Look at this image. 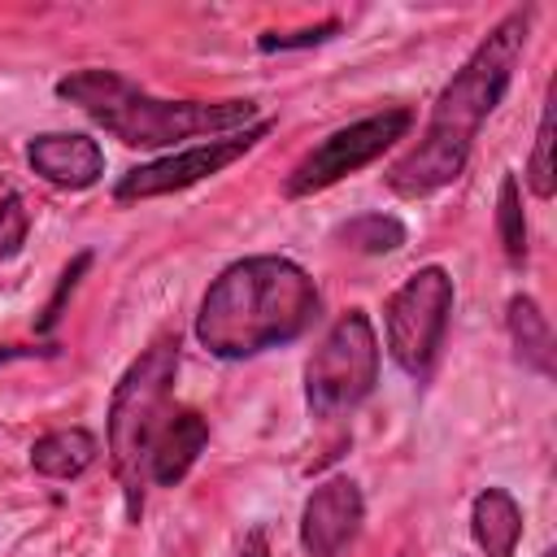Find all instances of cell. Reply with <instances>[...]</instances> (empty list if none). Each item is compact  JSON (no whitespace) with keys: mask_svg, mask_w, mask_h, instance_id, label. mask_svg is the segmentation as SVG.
<instances>
[{"mask_svg":"<svg viewBox=\"0 0 557 557\" xmlns=\"http://www.w3.org/2000/svg\"><path fill=\"white\" fill-rule=\"evenodd\" d=\"M527 187L535 200H553L557 191V170H553V100H544L540 109V126H535V144L527 157Z\"/></svg>","mask_w":557,"mask_h":557,"instance_id":"ac0fdd59","label":"cell"},{"mask_svg":"<svg viewBox=\"0 0 557 557\" xmlns=\"http://www.w3.org/2000/svg\"><path fill=\"white\" fill-rule=\"evenodd\" d=\"M413 131V109L405 104H392V109H379V113H366L339 131H331L326 139H318L283 178V196L287 200H305V196H318L326 187H335L339 178L374 165L387 148H396L400 139H409Z\"/></svg>","mask_w":557,"mask_h":557,"instance_id":"52a82bcc","label":"cell"},{"mask_svg":"<svg viewBox=\"0 0 557 557\" xmlns=\"http://www.w3.org/2000/svg\"><path fill=\"white\" fill-rule=\"evenodd\" d=\"M57 348L44 344V348H26V344H0V366L4 361H26V357H52Z\"/></svg>","mask_w":557,"mask_h":557,"instance_id":"603a6c76","label":"cell"},{"mask_svg":"<svg viewBox=\"0 0 557 557\" xmlns=\"http://www.w3.org/2000/svg\"><path fill=\"white\" fill-rule=\"evenodd\" d=\"M335 35H339V22L326 17V22L300 26V30H261V35H257V48H261V52H300V48H318V44H326V39H335Z\"/></svg>","mask_w":557,"mask_h":557,"instance_id":"ffe728a7","label":"cell"},{"mask_svg":"<svg viewBox=\"0 0 557 557\" xmlns=\"http://www.w3.org/2000/svg\"><path fill=\"white\" fill-rule=\"evenodd\" d=\"M91 270V252L83 248L65 270H61V278H57V287H52V296H48V305L39 309V322H35V331L39 335H52L57 331V322H61V313H65V305H70V296L78 292V283H83V274Z\"/></svg>","mask_w":557,"mask_h":557,"instance_id":"d6986e66","label":"cell"},{"mask_svg":"<svg viewBox=\"0 0 557 557\" xmlns=\"http://www.w3.org/2000/svg\"><path fill=\"white\" fill-rule=\"evenodd\" d=\"M96 457H100V440L87 426H57L30 444V470L44 479H57V483L87 474L96 466Z\"/></svg>","mask_w":557,"mask_h":557,"instance_id":"9a60e30c","label":"cell"},{"mask_svg":"<svg viewBox=\"0 0 557 557\" xmlns=\"http://www.w3.org/2000/svg\"><path fill=\"white\" fill-rule=\"evenodd\" d=\"M470 540L483 557H513L522 540V505L505 487H483L470 500Z\"/></svg>","mask_w":557,"mask_h":557,"instance_id":"5bb4252c","label":"cell"},{"mask_svg":"<svg viewBox=\"0 0 557 557\" xmlns=\"http://www.w3.org/2000/svg\"><path fill=\"white\" fill-rule=\"evenodd\" d=\"M26 165L61 191H87L104 178V148L83 131H39L26 139Z\"/></svg>","mask_w":557,"mask_h":557,"instance_id":"30bf717a","label":"cell"},{"mask_svg":"<svg viewBox=\"0 0 557 557\" xmlns=\"http://www.w3.org/2000/svg\"><path fill=\"white\" fill-rule=\"evenodd\" d=\"M453 300H457L453 274L444 265H418L383 305L387 357L413 383H426L435 361H440L448 318H453Z\"/></svg>","mask_w":557,"mask_h":557,"instance_id":"8992f818","label":"cell"},{"mask_svg":"<svg viewBox=\"0 0 557 557\" xmlns=\"http://www.w3.org/2000/svg\"><path fill=\"white\" fill-rule=\"evenodd\" d=\"M30 235V209L17 191L0 196V261H13Z\"/></svg>","mask_w":557,"mask_h":557,"instance_id":"44dd1931","label":"cell"},{"mask_svg":"<svg viewBox=\"0 0 557 557\" xmlns=\"http://www.w3.org/2000/svg\"><path fill=\"white\" fill-rule=\"evenodd\" d=\"M235 557H270V535H265V527H252V531L244 535V544H239Z\"/></svg>","mask_w":557,"mask_h":557,"instance_id":"7402d4cb","label":"cell"},{"mask_svg":"<svg viewBox=\"0 0 557 557\" xmlns=\"http://www.w3.org/2000/svg\"><path fill=\"white\" fill-rule=\"evenodd\" d=\"M209 444V418H200L196 409H174L161 426V435L152 440V453H148V483L157 487H178L191 466L200 461Z\"/></svg>","mask_w":557,"mask_h":557,"instance_id":"7c38bea8","label":"cell"},{"mask_svg":"<svg viewBox=\"0 0 557 557\" xmlns=\"http://www.w3.org/2000/svg\"><path fill=\"white\" fill-rule=\"evenodd\" d=\"M174 379H178V335H161L122 370V379L113 383V396H109L104 448H109V466L122 483L131 522H139V513H144L152 440L161 435L165 418L174 413Z\"/></svg>","mask_w":557,"mask_h":557,"instance_id":"3957f363","label":"cell"},{"mask_svg":"<svg viewBox=\"0 0 557 557\" xmlns=\"http://www.w3.org/2000/svg\"><path fill=\"white\" fill-rule=\"evenodd\" d=\"M496 239H500V252L513 270L527 265V213H522V183L513 170L500 174V187H496Z\"/></svg>","mask_w":557,"mask_h":557,"instance_id":"e0dca14e","label":"cell"},{"mask_svg":"<svg viewBox=\"0 0 557 557\" xmlns=\"http://www.w3.org/2000/svg\"><path fill=\"white\" fill-rule=\"evenodd\" d=\"M540 557H557V548H544V553H540Z\"/></svg>","mask_w":557,"mask_h":557,"instance_id":"cb8c5ba5","label":"cell"},{"mask_svg":"<svg viewBox=\"0 0 557 557\" xmlns=\"http://www.w3.org/2000/svg\"><path fill=\"white\" fill-rule=\"evenodd\" d=\"M470 161V148H457V144H444V139H431L422 135L413 148H405L387 170H383V183L400 196V200H426L444 187H453L461 178Z\"/></svg>","mask_w":557,"mask_h":557,"instance_id":"8fae6325","label":"cell"},{"mask_svg":"<svg viewBox=\"0 0 557 557\" xmlns=\"http://www.w3.org/2000/svg\"><path fill=\"white\" fill-rule=\"evenodd\" d=\"M57 96L83 109L100 131H109L126 148H174L178 139L231 135L261 122L257 100H165L104 65L65 74L57 83Z\"/></svg>","mask_w":557,"mask_h":557,"instance_id":"7a4b0ae2","label":"cell"},{"mask_svg":"<svg viewBox=\"0 0 557 557\" xmlns=\"http://www.w3.org/2000/svg\"><path fill=\"white\" fill-rule=\"evenodd\" d=\"M531 17H535L531 4L509 9L474 44V52L461 61V70H453V78L440 87L422 135L444 139V144H457V148H470L474 144L479 126L496 113V104L505 100V91L513 83V70H518L522 48H527V35H531Z\"/></svg>","mask_w":557,"mask_h":557,"instance_id":"277c9868","label":"cell"},{"mask_svg":"<svg viewBox=\"0 0 557 557\" xmlns=\"http://www.w3.org/2000/svg\"><path fill=\"white\" fill-rule=\"evenodd\" d=\"M505 331H509V344H513V361L540 379H553L557 374V339H553V326H548V313L540 309L535 296L527 292H513L509 305H505Z\"/></svg>","mask_w":557,"mask_h":557,"instance_id":"4fadbf2b","label":"cell"},{"mask_svg":"<svg viewBox=\"0 0 557 557\" xmlns=\"http://www.w3.org/2000/svg\"><path fill=\"white\" fill-rule=\"evenodd\" d=\"M361 522H366L361 487L348 474H331L300 505V522H296L300 553L305 557H344L352 548V540L361 535Z\"/></svg>","mask_w":557,"mask_h":557,"instance_id":"9c48e42d","label":"cell"},{"mask_svg":"<svg viewBox=\"0 0 557 557\" xmlns=\"http://www.w3.org/2000/svg\"><path fill=\"white\" fill-rule=\"evenodd\" d=\"M335 239H339L344 248H352V252H366V257H387V252L405 248L409 231H405V222H400V218L370 209V213H357V218L339 222V226H335Z\"/></svg>","mask_w":557,"mask_h":557,"instance_id":"2e32d148","label":"cell"},{"mask_svg":"<svg viewBox=\"0 0 557 557\" xmlns=\"http://www.w3.org/2000/svg\"><path fill=\"white\" fill-rule=\"evenodd\" d=\"M270 131H274V117H261V122H252V126H244V131H231V135H218V139H205V144L165 152V157H157V161L131 165L126 174H117L113 200H117V205H135V200L187 191V187H196V183L222 174L226 165H235V161H239L244 152H252Z\"/></svg>","mask_w":557,"mask_h":557,"instance_id":"ba28073f","label":"cell"},{"mask_svg":"<svg viewBox=\"0 0 557 557\" xmlns=\"http://www.w3.org/2000/svg\"><path fill=\"white\" fill-rule=\"evenodd\" d=\"M313 274L278 252H252L218 270L205 287L191 335L218 361H248L300 339L318 322Z\"/></svg>","mask_w":557,"mask_h":557,"instance_id":"6da1fadb","label":"cell"},{"mask_svg":"<svg viewBox=\"0 0 557 557\" xmlns=\"http://www.w3.org/2000/svg\"><path fill=\"white\" fill-rule=\"evenodd\" d=\"M379 383V335L366 309H344L305 361V409L318 422L348 418Z\"/></svg>","mask_w":557,"mask_h":557,"instance_id":"5b68a950","label":"cell"}]
</instances>
